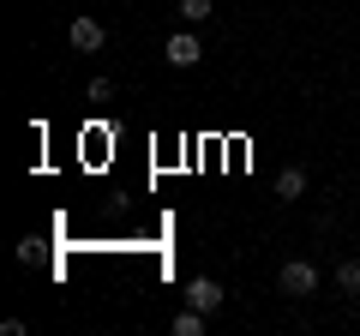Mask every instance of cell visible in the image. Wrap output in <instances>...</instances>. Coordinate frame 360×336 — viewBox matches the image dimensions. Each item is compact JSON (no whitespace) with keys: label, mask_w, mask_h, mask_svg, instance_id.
Here are the masks:
<instances>
[{"label":"cell","mask_w":360,"mask_h":336,"mask_svg":"<svg viewBox=\"0 0 360 336\" xmlns=\"http://www.w3.org/2000/svg\"><path fill=\"white\" fill-rule=\"evenodd\" d=\"M276 288H283V295H295V300H307V295H319V271H312L307 259H288L283 271H276Z\"/></svg>","instance_id":"1"},{"label":"cell","mask_w":360,"mask_h":336,"mask_svg":"<svg viewBox=\"0 0 360 336\" xmlns=\"http://www.w3.org/2000/svg\"><path fill=\"white\" fill-rule=\"evenodd\" d=\"M162 60L168 66H198V60H205V42H198L193 30H174V37L162 42Z\"/></svg>","instance_id":"2"},{"label":"cell","mask_w":360,"mask_h":336,"mask_svg":"<svg viewBox=\"0 0 360 336\" xmlns=\"http://www.w3.org/2000/svg\"><path fill=\"white\" fill-rule=\"evenodd\" d=\"M66 42H72L78 54H96L108 42V30H103V18H72V25H66Z\"/></svg>","instance_id":"3"},{"label":"cell","mask_w":360,"mask_h":336,"mask_svg":"<svg viewBox=\"0 0 360 336\" xmlns=\"http://www.w3.org/2000/svg\"><path fill=\"white\" fill-rule=\"evenodd\" d=\"M222 283H210V276H193V283H186V306H198V312H217L222 306Z\"/></svg>","instance_id":"4"},{"label":"cell","mask_w":360,"mask_h":336,"mask_svg":"<svg viewBox=\"0 0 360 336\" xmlns=\"http://www.w3.org/2000/svg\"><path fill=\"white\" fill-rule=\"evenodd\" d=\"M205 318H210V312H198V306H180V312H174V336H205Z\"/></svg>","instance_id":"5"},{"label":"cell","mask_w":360,"mask_h":336,"mask_svg":"<svg viewBox=\"0 0 360 336\" xmlns=\"http://www.w3.org/2000/svg\"><path fill=\"white\" fill-rule=\"evenodd\" d=\"M336 288H342L348 300H360V259H342V264H336Z\"/></svg>","instance_id":"6"},{"label":"cell","mask_w":360,"mask_h":336,"mask_svg":"<svg viewBox=\"0 0 360 336\" xmlns=\"http://www.w3.org/2000/svg\"><path fill=\"white\" fill-rule=\"evenodd\" d=\"M307 193V168H283L276 174V198H300Z\"/></svg>","instance_id":"7"},{"label":"cell","mask_w":360,"mask_h":336,"mask_svg":"<svg viewBox=\"0 0 360 336\" xmlns=\"http://www.w3.org/2000/svg\"><path fill=\"white\" fill-rule=\"evenodd\" d=\"M210 13H217V0H180V18H186V25H205Z\"/></svg>","instance_id":"8"},{"label":"cell","mask_w":360,"mask_h":336,"mask_svg":"<svg viewBox=\"0 0 360 336\" xmlns=\"http://www.w3.org/2000/svg\"><path fill=\"white\" fill-rule=\"evenodd\" d=\"M115 96V78H90V103H108Z\"/></svg>","instance_id":"9"}]
</instances>
